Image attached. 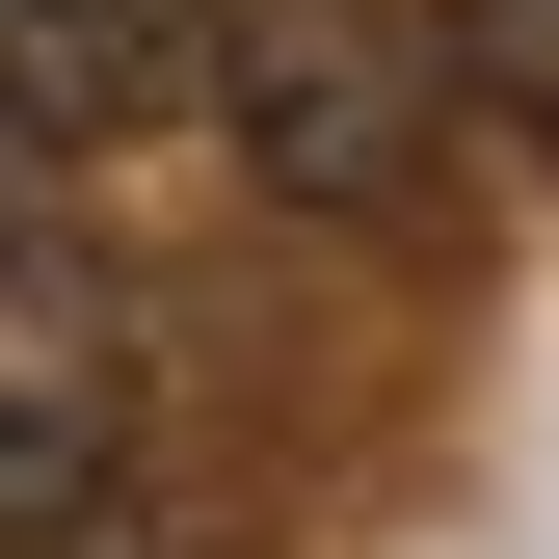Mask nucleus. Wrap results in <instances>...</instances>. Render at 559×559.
Returning a JSON list of instances; mask_svg holds the SVG:
<instances>
[{
  "mask_svg": "<svg viewBox=\"0 0 559 559\" xmlns=\"http://www.w3.org/2000/svg\"><path fill=\"white\" fill-rule=\"evenodd\" d=\"M214 133H240L266 214L400 240L427 160H453V53H427V0H240V27H214Z\"/></svg>",
  "mask_w": 559,
  "mask_h": 559,
  "instance_id": "1",
  "label": "nucleus"
},
{
  "mask_svg": "<svg viewBox=\"0 0 559 559\" xmlns=\"http://www.w3.org/2000/svg\"><path fill=\"white\" fill-rule=\"evenodd\" d=\"M107 507H133V320L107 266L0 240V559H81Z\"/></svg>",
  "mask_w": 559,
  "mask_h": 559,
  "instance_id": "2",
  "label": "nucleus"
},
{
  "mask_svg": "<svg viewBox=\"0 0 559 559\" xmlns=\"http://www.w3.org/2000/svg\"><path fill=\"white\" fill-rule=\"evenodd\" d=\"M427 53H453V107H507L559 160V0H427Z\"/></svg>",
  "mask_w": 559,
  "mask_h": 559,
  "instance_id": "4",
  "label": "nucleus"
},
{
  "mask_svg": "<svg viewBox=\"0 0 559 559\" xmlns=\"http://www.w3.org/2000/svg\"><path fill=\"white\" fill-rule=\"evenodd\" d=\"M0 240H27V214H0Z\"/></svg>",
  "mask_w": 559,
  "mask_h": 559,
  "instance_id": "5",
  "label": "nucleus"
},
{
  "mask_svg": "<svg viewBox=\"0 0 559 559\" xmlns=\"http://www.w3.org/2000/svg\"><path fill=\"white\" fill-rule=\"evenodd\" d=\"M214 27L240 0H0V133H160V107H214Z\"/></svg>",
  "mask_w": 559,
  "mask_h": 559,
  "instance_id": "3",
  "label": "nucleus"
}]
</instances>
